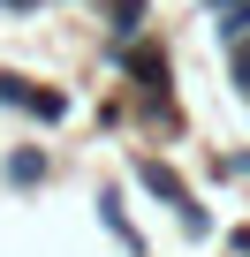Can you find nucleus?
Instances as JSON below:
<instances>
[{
    "label": "nucleus",
    "instance_id": "5",
    "mask_svg": "<svg viewBox=\"0 0 250 257\" xmlns=\"http://www.w3.org/2000/svg\"><path fill=\"white\" fill-rule=\"evenodd\" d=\"M129 68H137V76H144V83H152V91H159V83H167V61H159V53H152V46H137V53H129Z\"/></svg>",
    "mask_w": 250,
    "mask_h": 257
},
{
    "label": "nucleus",
    "instance_id": "4",
    "mask_svg": "<svg viewBox=\"0 0 250 257\" xmlns=\"http://www.w3.org/2000/svg\"><path fill=\"white\" fill-rule=\"evenodd\" d=\"M144 31V0H114V38H137Z\"/></svg>",
    "mask_w": 250,
    "mask_h": 257
},
{
    "label": "nucleus",
    "instance_id": "3",
    "mask_svg": "<svg viewBox=\"0 0 250 257\" xmlns=\"http://www.w3.org/2000/svg\"><path fill=\"white\" fill-rule=\"evenodd\" d=\"M220 38H250V0H220Z\"/></svg>",
    "mask_w": 250,
    "mask_h": 257
},
{
    "label": "nucleus",
    "instance_id": "6",
    "mask_svg": "<svg viewBox=\"0 0 250 257\" xmlns=\"http://www.w3.org/2000/svg\"><path fill=\"white\" fill-rule=\"evenodd\" d=\"M235 76H242V91H250V46H242V53H235Z\"/></svg>",
    "mask_w": 250,
    "mask_h": 257
},
{
    "label": "nucleus",
    "instance_id": "1",
    "mask_svg": "<svg viewBox=\"0 0 250 257\" xmlns=\"http://www.w3.org/2000/svg\"><path fill=\"white\" fill-rule=\"evenodd\" d=\"M137 182H144V189H159V197H167V204L182 212V227H190V234H205V212L190 204V189H182V182H175V174H167L159 159H144V167H137Z\"/></svg>",
    "mask_w": 250,
    "mask_h": 257
},
{
    "label": "nucleus",
    "instance_id": "2",
    "mask_svg": "<svg viewBox=\"0 0 250 257\" xmlns=\"http://www.w3.org/2000/svg\"><path fill=\"white\" fill-rule=\"evenodd\" d=\"M0 98H8V106H31L38 121H61V98H53V91H31V83H0Z\"/></svg>",
    "mask_w": 250,
    "mask_h": 257
},
{
    "label": "nucleus",
    "instance_id": "7",
    "mask_svg": "<svg viewBox=\"0 0 250 257\" xmlns=\"http://www.w3.org/2000/svg\"><path fill=\"white\" fill-rule=\"evenodd\" d=\"M8 8H31V0H8Z\"/></svg>",
    "mask_w": 250,
    "mask_h": 257
}]
</instances>
